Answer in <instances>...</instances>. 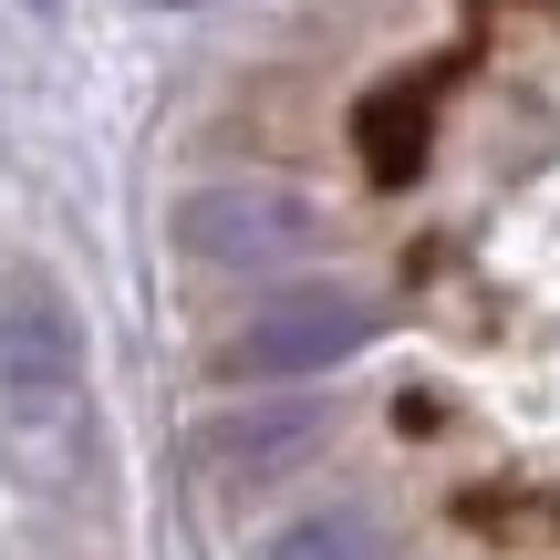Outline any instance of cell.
<instances>
[{
  "label": "cell",
  "mask_w": 560,
  "mask_h": 560,
  "mask_svg": "<svg viewBox=\"0 0 560 560\" xmlns=\"http://www.w3.org/2000/svg\"><path fill=\"white\" fill-rule=\"evenodd\" d=\"M83 436V332L42 280L0 291V446L21 467H62Z\"/></svg>",
  "instance_id": "obj_1"
},
{
  "label": "cell",
  "mask_w": 560,
  "mask_h": 560,
  "mask_svg": "<svg viewBox=\"0 0 560 560\" xmlns=\"http://www.w3.org/2000/svg\"><path fill=\"white\" fill-rule=\"evenodd\" d=\"M374 342V301L342 291V280H301V291L260 301L240 322V342L219 353V374H249V384H280V374H322V363L363 353Z\"/></svg>",
  "instance_id": "obj_2"
},
{
  "label": "cell",
  "mask_w": 560,
  "mask_h": 560,
  "mask_svg": "<svg viewBox=\"0 0 560 560\" xmlns=\"http://www.w3.org/2000/svg\"><path fill=\"white\" fill-rule=\"evenodd\" d=\"M322 240V208L301 187H260V177H229V187H198L177 198V249L208 270H270V260H301Z\"/></svg>",
  "instance_id": "obj_3"
},
{
  "label": "cell",
  "mask_w": 560,
  "mask_h": 560,
  "mask_svg": "<svg viewBox=\"0 0 560 560\" xmlns=\"http://www.w3.org/2000/svg\"><path fill=\"white\" fill-rule=\"evenodd\" d=\"M312 436H322V405H260V416H219V425H208V467H219V478H260V467H291Z\"/></svg>",
  "instance_id": "obj_4"
},
{
  "label": "cell",
  "mask_w": 560,
  "mask_h": 560,
  "mask_svg": "<svg viewBox=\"0 0 560 560\" xmlns=\"http://www.w3.org/2000/svg\"><path fill=\"white\" fill-rule=\"evenodd\" d=\"M260 560H384V529L363 520V509H312V520L270 529Z\"/></svg>",
  "instance_id": "obj_5"
},
{
  "label": "cell",
  "mask_w": 560,
  "mask_h": 560,
  "mask_svg": "<svg viewBox=\"0 0 560 560\" xmlns=\"http://www.w3.org/2000/svg\"><path fill=\"white\" fill-rule=\"evenodd\" d=\"M363 156H374V177H416L425 156V94H395L363 115Z\"/></svg>",
  "instance_id": "obj_6"
},
{
  "label": "cell",
  "mask_w": 560,
  "mask_h": 560,
  "mask_svg": "<svg viewBox=\"0 0 560 560\" xmlns=\"http://www.w3.org/2000/svg\"><path fill=\"white\" fill-rule=\"evenodd\" d=\"M156 11H177V0H156Z\"/></svg>",
  "instance_id": "obj_7"
}]
</instances>
